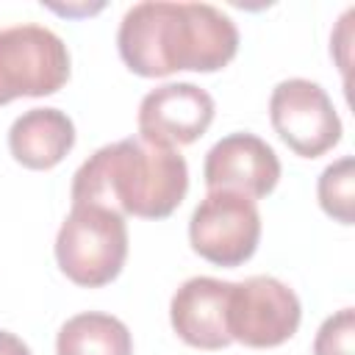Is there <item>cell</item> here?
<instances>
[{"instance_id": "obj_1", "label": "cell", "mask_w": 355, "mask_h": 355, "mask_svg": "<svg viewBox=\"0 0 355 355\" xmlns=\"http://www.w3.org/2000/svg\"><path fill=\"white\" fill-rule=\"evenodd\" d=\"M116 50L141 78H166L180 69L216 72L239 53V28L211 3L144 0L125 11Z\"/></svg>"}, {"instance_id": "obj_2", "label": "cell", "mask_w": 355, "mask_h": 355, "mask_svg": "<svg viewBox=\"0 0 355 355\" xmlns=\"http://www.w3.org/2000/svg\"><path fill=\"white\" fill-rule=\"evenodd\" d=\"M189 191V164L172 147L128 136L94 150L72 175V205L94 202L122 216L166 219Z\"/></svg>"}, {"instance_id": "obj_3", "label": "cell", "mask_w": 355, "mask_h": 355, "mask_svg": "<svg viewBox=\"0 0 355 355\" xmlns=\"http://www.w3.org/2000/svg\"><path fill=\"white\" fill-rule=\"evenodd\" d=\"M128 261V222L94 202H78L55 233L58 269L83 288H100L119 277Z\"/></svg>"}, {"instance_id": "obj_4", "label": "cell", "mask_w": 355, "mask_h": 355, "mask_svg": "<svg viewBox=\"0 0 355 355\" xmlns=\"http://www.w3.org/2000/svg\"><path fill=\"white\" fill-rule=\"evenodd\" d=\"M69 80L64 39L33 22L0 28V105L17 97H47Z\"/></svg>"}, {"instance_id": "obj_5", "label": "cell", "mask_w": 355, "mask_h": 355, "mask_svg": "<svg viewBox=\"0 0 355 355\" xmlns=\"http://www.w3.org/2000/svg\"><path fill=\"white\" fill-rule=\"evenodd\" d=\"M302 322V302L291 286L272 275H252L230 283L227 333L233 341L269 349L286 344Z\"/></svg>"}, {"instance_id": "obj_6", "label": "cell", "mask_w": 355, "mask_h": 355, "mask_svg": "<svg viewBox=\"0 0 355 355\" xmlns=\"http://www.w3.org/2000/svg\"><path fill=\"white\" fill-rule=\"evenodd\" d=\"M261 241V214L255 200L236 191H208L189 219L191 250L216 266H241Z\"/></svg>"}, {"instance_id": "obj_7", "label": "cell", "mask_w": 355, "mask_h": 355, "mask_svg": "<svg viewBox=\"0 0 355 355\" xmlns=\"http://www.w3.org/2000/svg\"><path fill=\"white\" fill-rule=\"evenodd\" d=\"M269 119L300 158H319L341 141V116L330 94L308 78H286L272 89Z\"/></svg>"}, {"instance_id": "obj_8", "label": "cell", "mask_w": 355, "mask_h": 355, "mask_svg": "<svg viewBox=\"0 0 355 355\" xmlns=\"http://www.w3.org/2000/svg\"><path fill=\"white\" fill-rule=\"evenodd\" d=\"M214 97L189 80H175L155 86L139 103L136 128L139 139L158 147H183L197 141L214 122Z\"/></svg>"}, {"instance_id": "obj_9", "label": "cell", "mask_w": 355, "mask_h": 355, "mask_svg": "<svg viewBox=\"0 0 355 355\" xmlns=\"http://www.w3.org/2000/svg\"><path fill=\"white\" fill-rule=\"evenodd\" d=\"M202 180L208 191H236L261 200L275 191L280 180V158L269 141L250 130L222 136L202 161Z\"/></svg>"}, {"instance_id": "obj_10", "label": "cell", "mask_w": 355, "mask_h": 355, "mask_svg": "<svg viewBox=\"0 0 355 355\" xmlns=\"http://www.w3.org/2000/svg\"><path fill=\"white\" fill-rule=\"evenodd\" d=\"M230 280L189 277L169 300V322L180 341L197 349H225L233 338L227 333Z\"/></svg>"}, {"instance_id": "obj_11", "label": "cell", "mask_w": 355, "mask_h": 355, "mask_svg": "<svg viewBox=\"0 0 355 355\" xmlns=\"http://www.w3.org/2000/svg\"><path fill=\"white\" fill-rule=\"evenodd\" d=\"M75 147V122L61 108H28L8 128V150L25 169H53Z\"/></svg>"}, {"instance_id": "obj_12", "label": "cell", "mask_w": 355, "mask_h": 355, "mask_svg": "<svg viewBox=\"0 0 355 355\" xmlns=\"http://www.w3.org/2000/svg\"><path fill=\"white\" fill-rule=\"evenodd\" d=\"M55 355H133V336L122 319L83 311L58 327Z\"/></svg>"}, {"instance_id": "obj_13", "label": "cell", "mask_w": 355, "mask_h": 355, "mask_svg": "<svg viewBox=\"0 0 355 355\" xmlns=\"http://www.w3.org/2000/svg\"><path fill=\"white\" fill-rule=\"evenodd\" d=\"M316 197L322 211L341 222H355V161L352 155H341L338 161L327 164L316 180Z\"/></svg>"}, {"instance_id": "obj_14", "label": "cell", "mask_w": 355, "mask_h": 355, "mask_svg": "<svg viewBox=\"0 0 355 355\" xmlns=\"http://www.w3.org/2000/svg\"><path fill=\"white\" fill-rule=\"evenodd\" d=\"M313 355H355V311L341 308L327 316L313 338Z\"/></svg>"}, {"instance_id": "obj_15", "label": "cell", "mask_w": 355, "mask_h": 355, "mask_svg": "<svg viewBox=\"0 0 355 355\" xmlns=\"http://www.w3.org/2000/svg\"><path fill=\"white\" fill-rule=\"evenodd\" d=\"M352 14H355V8H347V11L341 14L338 28H336V33H333V39H330V55H336V61H338V67H341L344 72H347V67H349L347 50H349V39H352V28H349Z\"/></svg>"}, {"instance_id": "obj_16", "label": "cell", "mask_w": 355, "mask_h": 355, "mask_svg": "<svg viewBox=\"0 0 355 355\" xmlns=\"http://www.w3.org/2000/svg\"><path fill=\"white\" fill-rule=\"evenodd\" d=\"M0 355H33L31 347L11 330H0Z\"/></svg>"}]
</instances>
